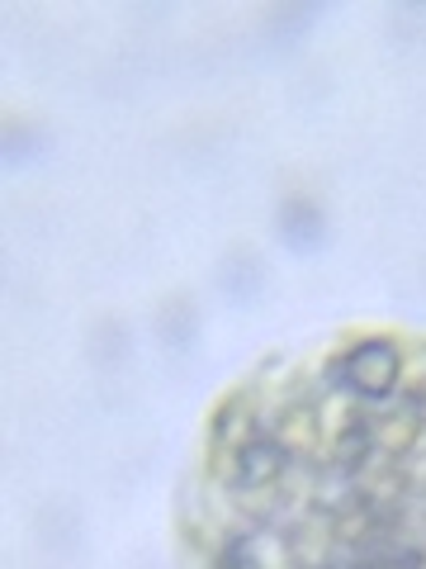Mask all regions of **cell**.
Listing matches in <instances>:
<instances>
[{
    "label": "cell",
    "instance_id": "cell-1",
    "mask_svg": "<svg viewBox=\"0 0 426 569\" xmlns=\"http://www.w3.org/2000/svg\"><path fill=\"white\" fill-rule=\"evenodd\" d=\"M280 238L294 247V252H308V247L323 242V213L313 200H284L280 204Z\"/></svg>",
    "mask_w": 426,
    "mask_h": 569
}]
</instances>
